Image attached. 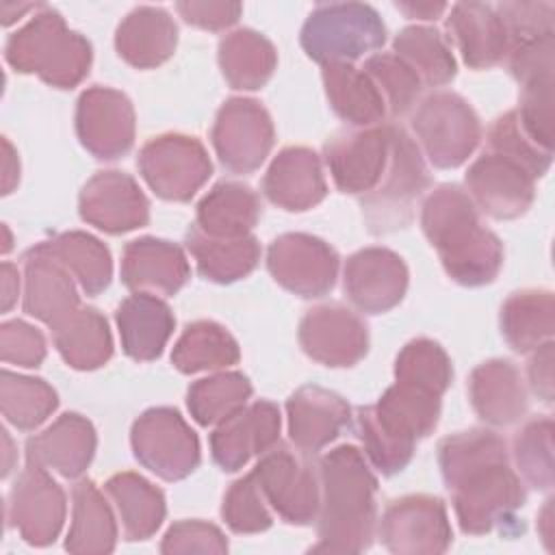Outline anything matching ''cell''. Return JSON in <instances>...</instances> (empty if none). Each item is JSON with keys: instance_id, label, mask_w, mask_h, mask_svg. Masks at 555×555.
Wrapping results in <instances>:
<instances>
[{"instance_id": "cell-28", "label": "cell", "mask_w": 555, "mask_h": 555, "mask_svg": "<svg viewBox=\"0 0 555 555\" xmlns=\"http://www.w3.org/2000/svg\"><path fill=\"white\" fill-rule=\"evenodd\" d=\"M447 33L464 63L473 69L494 67L509 52L505 26L496 9L486 2L453 4L447 17Z\"/></svg>"}, {"instance_id": "cell-10", "label": "cell", "mask_w": 555, "mask_h": 555, "mask_svg": "<svg viewBox=\"0 0 555 555\" xmlns=\"http://www.w3.org/2000/svg\"><path fill=\"white\" fill-rule=\"evenodd\" d=\"M130 444L139 464L165 481L189 477L199 464V440L173 408H150L132 425Z\"/></svg>"}, {"instance_id": "cell-1", "label": "cell", "mask_w": 555, "mask_h": 555, "mask_svg": "<svg viewBox=\"0 0 555 555\" xmlns=\"http://www.w3.org/2000/svg\"><path fill=\"white\" fill-rule=\"evenodd\" d=\"M438 464L464 533L516 531L525 488L509 466L505 440L490 429H468L438 444Z\"/></svg>"}, {"instance_id": "cell-60", "label": "cell", "mask_w": 555, "mask_h": 555, "mask_svg": "<svg viewBox=\"0 0 555 555\" xmlns=\"http://www.w3.org/2000/svg\"><path fill=\"white\" fill-rule=\"evenodd\" d=\"M43 4H15V2H2L0 4V15H2V24L9 26L11 22L20 20L26 11L30 9H41Z\"/></svg>"}, {"instance_id": "cell-22", "label": "cell", "mask_w": 555, "mask_h": 555, "mask_svg": "<svg viewBox=\"0 0 555 555\" xmlns=\"http://www.w3.org/2000/svg\"><path fill=\"white\" fill-rule=\"evenodd\" d=\"M280 438V410L271 401L243 405L210 434L212 460L228 473L243 468L254 455L269 451Z\"/></svg>"}, {"instance_id": "cell-46", "label": "cell", "mask_w": 555, "mask_h": 555, "mask_svg": "<svg viewBox=\"0 0 555 555\" xmlns=\"http://www.w3.org/2000/svg\"><path fill=\"white\" fill-rule=\"evenodd\" d=\"M397 382L431 390L442 397L453 379V366L447 351L429 338L410 340L395 362Z\"/></svg>"}, {"instance_id": "cell-53", "label": "cell", "mask_w": 555, "mask_h": 555, "mask_svg": "<svg viewBox=\"0 0 555 555\" xmlns=\"http://www.w3.org/2000/svg\"><path fill=\"white\" fill-rule=\"evenodd\" d=\"M2 362L17 366H39L46 358L43 334L26 321H7L0 327Z\"/></svg>"}, {"instance_id": "cell-11", "label": "cell", "mask_w": 555, "mask_h": 555, "mask_svg": "<svg viewBox=\"0 0 555 555\" xmlns=\"http://www.w3.org/2000/svg\"><path fill=\"white\" fill-rule=\"evenodd\" d=\"M137 165L147 186L167 202H189L212 171L206 147L186 134L150 139L141 147Z\"/></svg>"}, {"instance_id": "cell-39", "label": "cell", "mask_w": 555, "mask_h": 555, "mask_svg": "<svg viewBox=\"0 0 555 555\" xmlns=\"http://www.w3.org/2000/svg\"><path fill=\"white\" fill-rule=\"evenodd\" d=\"M555 301L548 291H518L512 293L501 308V334L505 343L518 351L529 353L553 338Z\"/></svg>"}, {"instance_id": "cell-55", "label": "cell", "mask_w": 555, "mask_h": 555, "mask_svg": "<svg viewBox=\"0 0 555 555\" xmlns=\"http://www.w3.org/2000/svg\"><path fill=\"white\" fill-rule=\"evenodd\" d=\"M527 379L538 399L553 403V340H546L533 349L527 362Z\"/></svg>"}, {"instance_id": "cell-44", "label": "cell", "mask_w": 555, "mask_h": 555, "mask_svg": "<svg viewBox=\"0 0 555 555\" xmlns=\"http://www.w3.org/2000/svg\"><path fill=\"white\" fill-rule=\"evenodd\" d=\"M251 397V384L243 373L228 371L217 373L191 384L186 392V405L191 416L199 425H217L236 410H241Z\"/></svg>"}, {"instance_id": "cell-16", "label": "cell", "mask_w": 555, "mask_h": 555, "mask_svg": "<svg viewBox=\"0 0 555 555\" xmlns=\"http://www.w3.org/2000/svg\"><path fill=\"white\" fill-rule=\"evenodd\" d=\"M65 512V492L50 477V470L28 464L9 492V525L15 527L28 544L48 546L59 538Z\"/></svg>"}, {"instance_id": "cell-61", "label": "cell", "mask_w": 555, "mask_h": 555, "mask_svg": "<svg viewBox=\"0 0 555 555\" xmlns=\"http://www.w3.org/2000/svg\"><path fill=\"white\" fill-rule=\"evenodd\" d=\"M2 438H4V442H7V462H4V470H2V475H7V470H9V455H11V440H9V434L2 429Z\"/></svg>"}, {"instance_id": "cell-26", "label": "cell", "mask_w": 555, "mask_h": 555, "mask_svg": "<svg viewBox=\"0 0 555 555\" xmlns=\"http://www.w3.org/2000/svg\"><path fill=\"white\" fill-rule=\"evenodd\" d=\"M288 436L301 451L317 453L351 423L349 403L321 386H301L286 401Z\"/></svg>"}, {"instance_id": "cell-49", "label": "cell", "mask_w": 555, "mask_h": 555, "mask_svg": "<svg viewBox=\"0 0 555 555\" xmlns=\"http://www.w3.org/2000/svg\"><path fill=\"white\" fill-rule=\"evenodd\" d=\"M221 516L236 533H258L271 527V507L254 477V473L236 479L223 496Z\"/></svg>"}, {"instance_id": "cell-14", "label": "cell", "mask_w": 555, "mask_h": 555, "mask_svg": "<svg viewBox=\"0 0 555 555\" xmlns=\"http://www.w3.org/2000/svg\"><path fill=\"white\" fill-rule=\"evenodd\" d=\"M390 137L392 124L336 132L323 150L336 189L351 195L371 193L386 171Z\"/></svg>"}, {"instance_id": "cell-57", "label": "cell", "mask_w": 555, "mask_h": 555, "mask_svg": "<svg viewBox=\"0 0 555 555\" xmlns=\"http://www.w3.org/2000/svg\"><path fill=\"white\" fill-rule=\"evenodd\" d=\"M2 312H9L11 306L17 301L20 293V273L17 267L11 262H2Z\"/></svg>"}, {"instance_id": "cell-19", "label": "cell", "mask_w": 555, "mask_h": 555, "mask_svg": "<svg viewBox=\"0 0 555 555\" xmlns=\"http://www.w3.org/2000/svg\"><path fill=\"white\" fill-rule=\"evenodd\" d=\"M299 345L325 366H353L369 351V330L360 314L343 304H323L299 321Z\"/></svg>"}, {"instance_id": "cell-21", "label": "cell", "mask_w": 555, "mask_h": 555, "mask_svg": "<svg viewBox=\"0 0 555 555\" xmlns=\"http://www.w3.org/2000/svg\"><path fill=\"white\" fill-rule=\"evenodd\" d=\"M343 286L358 310L382 314L403 299L408 267L401 256L386 247H364L347 258Z\"/></svg>"}, {"instance_id": "cell-9", "label": "cell", "mask_w": 555, "mask_h": 555, "mask_svg": "<svg viewBox=\"0 0 555 555\" xmlns=\"http://www.w3.org/2000/svg\"><path fill=\"white\" fill-rule=\"evenodd\" d=\"M269 507L291 525H310L319 514V464L308 451L275 442L251 470Z\"/></svg>"}, {"instance_id": "cell-8", "label": "cell", "mask_w": 555, "mask_h": 555, "mask_svg": "<svg viewBox=\"0 0 555 555\" xmlns=\"http://www.w3.org/2000/svg\"><path fill=\"white\" fill-rule=\"evenodd\" d=\"M412 130L421 154L438 169L460 167L481 139L475 108L453 91L429 93L412 115Z\"/></svg>"}, {"instance_id": "cell-27", "label": "cell", "mask_w": 555, "mask_h": 555, "mask_svg": "<svg viewBox=\"0 0 555 555\" xmlns=\"http://www.w3.org/2000/svg\"><path fill=\"white\" fill-rule=\"evenodd\" d=\"M262 191L271 204L291 212L317 206L327 193L321 158L304 145L284 147L269 165Z\"/></svg>"}, {"instance_id": "cell-25", "label": "cell", "mask_w": 555, "mask_h": 555, "mask_svg": "<svg viewBox=\"0 0 555 555\" xmlns=\"http://www.w3.org/2000/svg\"><path fill=\"white\" fill-rule=\"evenodd\" d=\"M95 444L98 436L91 421L67 412L26 440V460L65 479H76L91 464Z\"/></svg>"}, {"instance_id": "cell-30", "label": "cell", "mask_w": 555, "mask_h": 555, "mask_svg": "<svg viewBox=\"0 0 555 555\" xmlns=\"http://www.w3.org/2000/svg\"><path fill=\"white\" fill-rule=\"evenodd\" d=\"M115 321L126 356L137 362L156 360L176 325L171 308L158 295L150 293H134L126 297L117 306Z\"/></svg>"}, {"instance_id": "cell-13", "label": "cell", "mask_w": 555, "mask_h": 555, "mask_svg": "<svg viewBox=\"0 0 555 555\" xmlns=\"http://www.w3.org/2000/svg\"><path fill=\"white\" fill-rule=\"evenodd\" d=\"M379 538L390 553L436 555L449 548L453 531L438 496L408 494L390 501L384 509Z\"/></svg>"}, {"instance_id": "cell-43", "label": "cell", "mask_w": 555, "mask_h": 555, "mask_svg": "<svg viewBox=\"0 0 555 555\" xmlns=\"http://www.w3.org/2000/svg\"><path fill=\"white\" fill-rule=\"evenodd\" d=\"M2 416L17 429L39 427L59 405L56 390L39 377L2 371L0 382Z\"/></svg>"}, {"instance_id": "cell-48", "label": "cell", "mask_w": 555, "mask_h": 555, "mask_svg": "<svg viewBox=\"0 0 555 555\" xmlns=\"http://www.w3.org/2000/svg\"><path fill=\"white\" fill-rule=\"evenodd\" d=\"M488 150L520 163L535 180L548 171L553 160V152L538 145L525 132L516 111H509L499 119H494V124L488 130Z\"/></svg>"}, {"instance_id": "cell-33", "label": "cell", "mask_w": 555, "mask_h": 555, "mask_svg": "<svg viewBox=\"0 0 555 555\" xmlns=\"http://www.w3.org/2000/svg\"><path fill=\"white\" fill-rule=\"evenodd\" d=\"M186 249L195 258L202 278L219 284L245 278L260 260V243L256 236H212L195 223L186 230Z\"/></svg>"}, {"instance_id": "cell-3", "label": "cell", "mask_w": 555, "mask_h": 555, "mask_svg": "<svg viewBox=\"0 0 555 555\" xmlns=\"http://www.w3.org/2000/svg\"><path fill=\"white\" fill-rule=\"evenodd\" d=\"M421 228L447 275L462 286L490 284L503 267V243L479 219V208L457 184H440L421 208Z\"/></svg>"}, {"instance_id": "cell-47", "label": "cell", "mask_w": 555, "mask_h": 555, "mask_svg": "<svg viewBox=\"0 0 555 555\" xmlns=\"http://www.w3.org/2000/svg\"><path fill=\"white\" fill-rule=\"evenodd\" d=\"M362 69L379 89L386 113L390 117H403L416 106L423 82L395 52H379L369 56Z\"/></svg>"}, {"instance_id": "cell-37", "label": "cell", "mask_w": 555, "mask_h": 555, "mask_svg": "<svg viewBox=\"0 0 555 555\" xmlns=\"http://www.w3.org/2000/svg\"><path fill=\"white\" fill-rule=\"evenodd\" d=\"M52 340L61 358L78 371H93L113 356V338L106 319L89 306H78L52 327Z\"/></svg>"}, {"instance_id": "cell-40", "label": "cell", "mask_w": 555, "mask_h": 555, "mask_svg": "<svg viewBox=\"0 0 555 555\" xmlns=\"http://www.w3.org/2000/svg\"><path fill=\"white\" fill-rule=\"evenodd\" d=\"M392 52L425 87H442L455 78L457 65L451 46L434 26L403 28L392 41Z\"/></svg>"}, {"instance_id": "cell-4", "label": "cell", "mask_w": 555, "mask_h": 555, "mask_svg": "<svg viewBox=\"0 0 555 555\" xmlns=\"http://www.w3.org/2000/svg\"><path fill=\"white\" fill-rule=\"evenodd\" d=\"M440 416V395L395 382L377 403L358 410V436L369 462L382 475L403 470L416 442L429 436Z\"/></svg>"}, {"instance_id": "cell-32", "label": "cell", "mask_w": 555, "mask_h": 555, "mask_svg": "<svg viewBox=\"0 0 555 555\" xmlns=\"http://www.w3.org/2000/svg\"><path fill=\"white\" fill-rule=\"evenodd\" d=\"M323 87L332 111L353 128L379 126L388 115L379 89L353 63L323 65Z\"/></svg>"}, {"instance_id": "cell-12", "label": "cell", "mask_w": 555, "mask_h": 555, "mask_svg": "<svg viewBox=\"0 0 555 555\" xmlns=\"http://www.w3.org/2000/svg\"><path fill=\"white\" fill-rule=\"evenodd\" d=\"M273 137V121L267 108L251 98L225 100L210 132L221 165L234 173L256 171L269 156Z\"/></svg>"}, {"instance_id": "cell-6", "label": "cell", "mask_w": 555, "mask_h": 555, "mask_svg": "<svg viewBox=\"0 0 555 555\" xmlns=\"http://www.w3.org/2000/svg\"><path fill=\"white\" fill-rule=\"evenodd\" d=\"M299 39L306 54L321 65L353 63L384 46L386 26L371 4L325 2L312 9Z\"/></svg>"}, {"instance_id": "cell-7", "label": "cell", "mask_w": 555, "mask_h": 555, "mask_svg": "<svg viewBox=\"0 0 555 555\" xmlns=\"http://www.w3.org/2000/svg\"><path fill=\"white\" fill-rule=\"evenodd\" d=\"M431 184L425 156L416 141L392 124L390 156L377 186L362 195V210L373 234H388L410 225L416 199Z\"/></svg>"}, {"instance_id": "cell-17", "label": "cell", "mask_w": 555, "mask_h": 555, "mask_svg": "<svg viewBox=\"0 0 555 555\" xmlns=\"http://www.w3.org/2000/svg\"><path fill=\"white\" fill-rule=\"evenodd\" d=\"M76 134L82 147L100 160L124 156L134 143V108L117 89L91 87L76 104Z\"/></svg>"}, {"instance_id": "cell-31", "label": "cell", "mask_w": 555, "mask_h": 555, "mask_svg": "<svg viewBox=\"0 0 555 555\" xmlns=\"http://www.w3.org/2000/svg\"><path fill=\"white\" fill-rule=\"evenodd\" d=\"M178 43V28L160 7L132 9L115 33L117 54L137 69H152L165 63Z\"/></svg>"}, {"instance_id": "cell-15", "label": "cell", "mask_w": 555, "mask_h": 555, "mask_svg": "<svg viewBox=\"0 0 555 555\" xmlns=\"http://www.w3.org/2000/svg\"><path fill=\"white\" fill-rule=\"evenodd\" d=\"M267 269L282 288L299 297H323L336 282L338 254L319 236L288 232L269 245Z\"/></svg>"}, {"instance_id": "cell-20", "label": "cell", "mask_w": 555, "mask_h": 555, "mask_svg": "<svg viewBox=\"0 0 555 555\" xmlns=\"http://www.w3.org/2000/svg\"><path fill=\"white\" fill-rule=\"evenodd\" d=\"M78 210L82 221L108 234H124L150 221V202L124 171H98L80 191Z\"/></svg>"}, {"instance_id": "cell-29", "label": "cell", "mask_w": 555, "mask_h": 555, "mask_svg": "<svg viewBox=\"0 0 555 555\" xmlns=\"http://www.w3.org/2000/svg\"><path fill=\"white\" fill-rule=\"evenodd\" d=\"M470 405L494 427L514 425L527 412V390L520 371L509 360H488L470 373Z\"/></svg>"}, {"instance_id": "cell-54", "label": "cell", "mask_w": 555, "mask_h": 555, "mask_svg": "<svg viewBox=\"0 0 555 555\" xmlns=\"http://www.w3.org/2000/svg\"><path fill=\"white\" fill-rule=\"evenodd\" d=\"M176 11L186 24L206 30H223L241 17L243 7L238 2H178Z\"/></svg>"}, {"instance_id": "cell-51", "label": "cell", "mask_w": 555, "mask_h": 555, "mask_svg": "<svg viewBox=\"0 0 555 555\" xmlns=\"http://www.w3.org/2000/svg\"><path fill=\"white\" fill-rule=\"evenodd\" d=\"M553 54H555V33L544 35L525 43L509 48L507 67L520 87L553 78Z\"/></svg>"}, {"instance_id": "cell-2", "label": "cell", "mask_w": 555, "mask_h": 555, "mask_svg": "<svg viewBox=\"0 0 555 555\" xmlns=\"http://www.w3.org/2000/svg\"><path fill=\"white\" fill-rule=\"evenodd\" d=\"M319 542L321 553H362L371 546L377 525V479L362 451L340 444L319 460Z\"/></svg>"}, {"instance_id": "cell-5", "label": "cell", "mask_w": 555, "mask_h": 555, "mask_svg": "<svg viewBox=\"0 0 555 555\" xmlns=\"http://www.w3.org/2000/svg\"><path fill=\"white\" fill-rule=\"evenodd\" d=\"M7 63L20 74H37L56 89L76 87L91 67V43L67 28L63 15L41 7L4 46Z\"/></svg>"}, {"instance_id": "cell-35", "label": "cell", "mask_w": 555, "mask_h": 555, "mask_svg": "<svg viewBox=\"0 0 555 555\" xmlns=\"http://www.w3.org/2000/svg\"><path fill=\"white\" fill-rule=\"evenodd\" d=\"M104 492L121 522L126 540H147L165 520V494L137 473H117Z\"/></svg>"}, {"instance_id": "cell-50", "label": "cell", "mask_w": 555, "mask_h": 555, "mask_svg": "<svg viewBox=\"0 0 555 555\" xmlns=\"http://www.w3.org/2000/svg\"><path fill=\"white\" fill-rule=\"evenodd\" d=\"M494 9L505 26L509 48L555 33L553 2H501Z\"/></svg>"}, {"instance_id": "cell-52", "label": "cell", "mask_w": 555, "mask_h": 555, "mask_svg": "<svg viewBox=\"0 0 555 555\" xmlns=\"http://www.w3.org/2000/svg\"><path fill=\"white\" fill-rule=\"evenodd\" d=\"M163 553H225L228 542L219 527L204 520L173 522L160 544Z\"/></svg>"}, {"instance_id": "cell-59", "label": "cell", "mask_w": 555, "mask_h": 555, "mask_svg": "<svg viewBox=\"0 0 555 555\" xmlns=\"http://www.w3.org/2000/svg\"><path fill=\"white\" fill-rule=\"evenodd\" d=\"M538 529H540V535H542L544 544H546L548 548H553V546H551V542H553V499H548V501L544 503L542 512L538 514Z\"/></svg>"}, {"instance_id": "cell-36", "label": "cell", "mask_w": 555, "mask_h": 555, "mask_svg": "<svg viewBox=\"0 0 555 555\" xmlns=\"http://www.w3.org/2000/svg\"><path fill=\"white\" fill-rule=\"evenodd\" d=\"M260 212V197L251 186L223 180L199 199L195 225L212 236H243L258 223Z\"/></svg>"}, {"instance_id": "cell-23", "label": "cell", "mask_w": 555, "mask_h": 555, "mask_svg": "<svg viewBox=\"0 0 555 555\" xmlns=\"http://www.w3.org/2000/svg\"><path fill=\"white\" fill-rule=\"evenodd\" d=\"M24 310L41 323L54 327L78 306L74 275L48 249L46 243L30 247L24 258Z\"/></svg>"}, {"instance_id": "cell-56", "label": "cell", "mask_w": 555, "mask_h": 555, "mask_svg": "<svg viewBox=\"0 0 555 555\" xmlns=\"http://www.w3.org/2000/svg\"><path fill=\"white\" fill-rule=\"evenodd\" d=\"M397 9L401 13H405L408 17L431 22V20L440 17L449 9V4H444V2H397Z\"/></svg>"}, {"instance_id": "cell-24", "label": "cell", "mask_w": 555, "mask_h": 555, "mask_svg": "<svg viewBox=\"0 0 555 555\" xmlns=\"http://www.w3.org/2000/svg\"><path fill=\"white\" fill-rule=\"evenodd\" d=\"M191 267L180 245L143 236L124 247L121 282L134 293L176 295L189 280Z\"/></svg>"}, {"instance_id": "cell-38", "label": "cell", "mask_w": 555, "mask_h": 555, "mask_svg": "<svg viewBox=\"0 0 555 555\" xmlns=\"http://www.w3.org/2000/svg\"><path fill=\"white\" fill-rule=\"evenodd\" d=\"M275 65L273 43L251 28L234 30L219 41V67L232 89L254 91L264 87Z\"/></svg>"}, {"instance_id": "cell-18", "label": "cell", "mask_w": 555, "mask_h": 555, "mask_svg": "<svg viewBox=\"0 0 555 555\" xmlns=\"http://www.w3.org/2000/svg\"><path fill=\"white\" fill-rule=\"evenodd\" d=\"M466 193L494 219H516L535 197V178L516 160L486 150L466 171Z\"/></svg>"}, {"instance_id": "cell-45", "label": "cell", "mask_w": 555, "mask_h": 555, "mask_svg": "<svg viewBox=\"0 0 555 555\" xmlns=\"http://www.w3.org/2000/svg\"><path fill=\"white\" fill-rule=\"evenodd\" d=\"M512 460L518 477L535 490L553 486V418L538 416L522 425L512 442Z\"/></svg>"}, {"instance_id": "cell-34", "label": "cell", "mask_w": 555, "mask_h": 555, "mask_svg": "<svg viewBox=\"0 0 555 555\" xmlns=\"http://www.w3.org/2000/svg\"><path fill=\"white\" fill-rule=\"evenodd\" d=\"M115 512L91 479H80L72 490V525L65 548L76 555L111 553L117 542Z\"/></svg>"}, {"instance_id": "cell-42", "label": "cell", "mask_w": 555, "mask_h": 555, "mask_svg": "<svg viewBox=\"0 0 555 555\" xmlns=\"http://www.w3.org/2000/svg\"><path fill=\"white\" fill-rule=\"evenodd\" d=\"M87 295L102 293L113 278L108 247L87 232H63L43 241Z\"/></svg>"}, {"instance_id": "cell-58", "label": "cell", "mask_w": 555, "mask_h": 555, "mask_svg": "<svg viewBox=\"0 0 555 555\" xmlns=\"http://www.w3.org/2000/svg\"><path fill=\"white\" fill-rule=\"evenodd\" d=\"M2 145H4V176H2V186H4V195L13 191V186L17 184L20 180V163H17V156H15V150L13 145L9 143V139H2Z\"/></svg>"}, {"instance_id": "cell-41", "label": "cell", "mask_w": 555, "mask_h": 555, "mask_svg": "<svg viewBox=\"0 0 555 555\" xmlns=\"http://www.w3.org/2000/svg\"><path fill=\"white\" fill-rule=\"evenodd\" d=\"M241 358L232 334L215 321H195L186 325L171 351V362L180 373L215 371L236 364Z\"/></svg>"}]
</instances>
